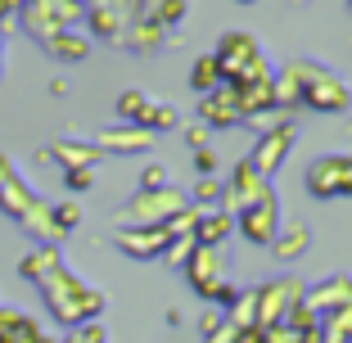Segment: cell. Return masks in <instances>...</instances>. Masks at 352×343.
<instances>
[{
    "instance_id": "40",
    "label": "cell",
    "mask_w": 352,
    "mask_h": 343,
    "mask_svg": "<svg viewBox=\"0 0 352 343\" xmlns=\"http://www.w3.org/2000/svg\"><path fill=\"white\" fill-rule=\"evenodd\" d=\"M348 14H352V0H348Z\"/></svg>"
},
{
    "instance_id": "5",
    "label": "cell",
    "mask_w": 352,
    "mask_h": 343,
    "mask_svg": "<svg viewBox=\"0 0 352 343\" xmlns=\"http://www.w3.org/2000/svg\"><path fill=\"white\" fill-rule=\"evenodd\" d=\"M307 294V285L298 276H285V280H271L262 289H253V325L271 330V325H285V312Z\"/></svg>"
},
{
    "instance_id": "26",
    "label": "cell",
    "mask_w": 352,
    "mask_h": 343,
    "mask_svg": "<svg viewBox=\"0 0 352 343\" xmlns=\"http://www.w3.org/2000/svg\"><path fill=\"white\" fill-rule=\"evenodd\" d=\"M145 100H149V95L145 91H122V95H118V122H135V113H140V109H145Z\"/></svg>"
},
{
    "instance_id": "20",
    "label": "cell",
    "mask_w": 352,
    "mask_h": 343,
    "mask_svg": "<svg viewBox=\"0 0 352 343\" xmlns=\"http://www.w3.org/2000/svg\"><path fill=\"white\" fill-rule=\"evenodd\" d=\"M54 267H63V253L54 249V244H41L36 253H28V258L19 262V276L23 280H45Z\"/></svg>"
},
{
    "instance_id": "23",
    "label": "cell",
    "mask_w": 352,
    "mask_h": 343,
    "mask_svg": "<svg viewBox=\"0 0 352 343\" xmlns=\"http://www.w3.org/2000/svg\"><path fill=\"white\" fill-rule=\"evenodd\" d=\"M0 343H59V339H54V334H45L41 325L32 321V316H23V321H19V330H14V334H5Z\"/></svg>"
},
{
    "instance_id": "19",
    "label": "cell",
    "mask_w": 352,
    "mask_h": 343,
    "mask_svg": "<svg viewBox=\"0 0 352 343\" xmlns=\"http://www.w3.org/2000/svg\"><path fill=\"white\" fill-rule=\"evenodd\" d=\"M45 50H50L59 63H82L86 54H91V36H82L77 27H68V32H59L54 41H45Z\"/></svg>"
},
{
    "instance_id": "36",
    "label": "cell",
    "mask_w": 352,
    "mask_h": 343,
    "mask_svg": "<svg viewBox=\"0 0 352 343\" xmlns=\"http://www.w3.org/2000/svg\"><path fill=\"white\" fill-rule=\"evenodd\" d=\"M5 54H10V41H5V27H0V77H5Z\"/></svg>"
},
{
    "instance_id": "35",
    "label": "cell",
    "mask_w": 352,
    "mask_h": 343,
    "mask_svg": "<svg viewBox=\"0 0 352 343\" xmlns=\"http://www.w3.org/2000/svg\"><path fill=\"white\" fill-rule=\"evenodd\" d=\"M19 10H23V0H0V27L10 19H19Z\"/></svg>"
},
{
    "instance_id": "27",
    "label": "cell",
    "mask_w": 352,
    "mask_h": 343,
    "mask_svg": "<svg viewBox=\"0 0 352 343\" xmlns=\"http://www.w3.org/2000/svg\"><path fill=\"white\" fill-rule=\"evenodd\" d=\"M195 249H199V244H195V235H181V239H172V244H167L163 262H167V267H186Z\"/></svg>"
},
{
    "instance_id": "6",
    "label": "cell",
    "mask_w": 352,
    "mask_h": 343,
    "mask_svg": "<svg viewBox=\"0 0 352 343\" xmlns=\"http://www.w3.org/2000/svg\"><path fill=\"white\" fill-rule=\"evenodd\" d=\"M302 186H307V195H316V199L352 195V154H321V158H311Z\"/></svg>"
},
{
    "instance_id": "8",
    "label": "cell",
    "mask_w": 352,
    "mask_h": 343,
    "mask_svg": "<svg viewBox=\"0 0 352 343\" xmlns=\"http://www.w3.org/2000/svg\"><path fill=\"white\" fill-rule=\"evenodd\" d=\"M235 226L244 230V239H249V244H258V249H271V239L280 235V195H276V186H271L267 195L258 199V203H249V208L239 212Z\"/></svg>"
},
{
    "instance_id": "32",
    "label": "cell",
    "mask_w": 352,
    "mask_h": 343,
    "mask_svg": "<svg viewBox=\"0 0 352 343\" xmlns=\"http://www.w3.org/2000/svg\"><path fill=\"white\" fill-rule=\"evenodd\" d=\"M208 135H212V131H208L204 122H190V126H186V145L199 154V149H208Z\"/></svg>"
},
{
    "instance_id": "17",
    "label": "cell",
    "mask_w": 352,
    "mask_h": 343,
    "mask_svg": "<svg viewBox=\"0 0 352 343\" xmlns=\"http://www.w3.org/2000/svg\"><path fill=\"white\" fill-rule=\"evenodd\" d=\"M230 230H235L230 217H221L217 208H212V212L199 208V221H195V244H199V249H221V239H226Z\"/></svg>"
},
{
    "instance_id": "2",
    "label": "cell",
    "mask_w": 352,
    "mask_h": 343,
    "mask_svg": "<svg viewBox=\"0 0 352 343\" xmlns=\"http://www.w3.org/2000/svg\"><path fill=\"white\" fill-rule=\"evenodd\" d=\"M36 289H41L45 307H50V316L59 325H91L95 316L104 312V294L95 289V285H86L77 271H68V262L63 267H54L45 280H36Z\"/></svg>"
},
{
    "instance_id": "31",
    "label": "cell",
    "mask_w": 352,
    "mask_h": 343,
    "mask_svg": "<svg viewBox=\"0 0 352 343\" xmlns=\"http://www.w3.org/2000/svg\"><path fill=\"white\" fill-rule=\"evenodd\" d=\"M59 343H109V334H104V325H77L73 334H68V339H59Z\"/></svg>"
},
{
    "instance_id": "14",
    "label": "cell",
    "mask_w": 352,
    "mask_h": 343,
    "mask_svg": "<svg viewBox=\"0 0 352 343\" xmlns=\"http://www.w3.org/2000/svg\"><path fill=\"white\" fill-rule=\"evenodd\" d=\"M163 41H176V36L158 19H131V23H126V32H122V45H126V50H135V54L158 50Z\"/></svg>"
},
{
    "instance_id": "25",
    "label": "cell",
    "mask_w": 352,
    "mask_h": 343,
    "mask_svg": "<svg viewBox=\"0 0 352 343\" xmlns=\"http://www.w3.org/2000/svg\"><path fill=\"white\" fill-rule=\"evenodd\" d=\"M50 217H54V226H59V235L82 226V208H77L73 199H68V203H50Z\"/></svg>"
},
{
    "instance_id": "1",
    "label": "cell",
    "mask_w": 352,
    "mask_h": 343,
    "mask_svg": "<svg viewBox=\"0 0 352 343\" xmlns=\"http://www.w3.org/2000/svg\"><path fill=\"white\" fill-rule=\"evenodd\" d=\"M276 109L285 113H298V109H311V113H348L352 109V91L348 82L325 68L316 59H294L285 73L276 77Z\"/></svg>"
},
{
    "instance_id": "21",
    "label": "cell",
    "mask_w": 352,
    "mask_h": 343,
    "mask_svg": "<svg viewBox=\"0 0 352 343\" xmlns=\"http://www.w3.org/2000/svg\"><path fill=\"white\" fill-rule=\"evenodd\" d=\"M217 86H226V82H221L217 59H212V54H199L195 68H190V91H195V95H212Z\"/></svg>"
},
{
    "instance_id": "10",
    "label": "cell",
    "mask_w": 352,
    "mask_h": 343,
    "mask_svg": "<svg viewBox=\"0 0 352 343\" xmlns=\"http://www.w3.org/2000/svg\"><path fill=\"white\" fill-rule=\"evenodd\" d=\"M113 244L126 253V258L149 262V258H163V253H167L172 235H167V226H118L113 230Z\"/></svg>"
},
{
    "instance_id": "24",
    "label": "cell",
    "mask_w": 352,
    "mask_h": 343,
    "mask_svg": "<svg viewBox=\"0 0 352 343\" xmlns=\"http://www.w3.org/2000/svg\"><path fill=\"white\" fill-rule=\"evenodd\" d=\"M285 325H289V330H298V334H307V330H321V321H316V312H311L307 302H294L289 312H285Z\"/></svg>"
},
{
    "instance_id": "7",
    "label": "cell",
    "mask_w": 352,
    "mask_h": 343,
    "mask_svg": "<svg viewBox=\"0 0 352 343\" xmlns=\"http://www.w3.org/2000/svg\"><path fill=\"white\" fill-rule=\"evenodd\" d=\"M294 140H298V126H294L289 118H276V122H271L267 131L258 135V145H253V154H249L253 172H258L262 181H271V177H276V172H280V163L289 158Z\"/></svg>"
},
{
    "instance_id": "3",
    "label": "cell",
    "mask_w": 352,
    "mask_h": 343,
    "mask_svg": "<svg viewBox=\"0 0 352 343\" xmlns=\"http://www.w3.org/2000/svg\"><path fill=\"white\" fill-rule=\"evenodd\" d=\"M190 208V195L176 186H163V190H140L135 199H126L118 208V226H163L172 221L176 212Z\"/></svg>"
},
{
    "instance_id": "34",
    "label": "cell",
    "mask_w": 352,
    "mask_h": 343,
    "mask_svg": "<svg viewBox=\"0 0 352 343\" xmlns=\"http://www.w3.org/2000/svg\"><path fill=\"white\" fill-rule=\"evenodd\" d=\"M14 177H19V167H14V158H10V154H0V190L10 186Z\"/></svg>"
},
{
    "instance_id": "28",
    "label": "cell",
    "mask_w": 352,
    "mask_h": 343,
    "mask_svg": "<svg viewBox=\"0 0 352 343\" xmlns=\"http://www.w3.org/2000/svg\"><path fill=\"white\" fill-rule=\"evenodd\" d=\"M221 199V181L217 177H204L195 186V195H190V203H195V208H204V203H217Z\"/></svg>"
},
{
    "instance_id": "16",
    "label": "cell",
    "mask_w": 352,
    "mask_h": 343,
    "mask_svg": "<svg viewBox=\"0 0 352 343\" xmlns=\"http://www.w3.org/2000/svg\"><path fill=\"white\" fill-rule=\"evenodd\" d=\"M100 158H104L100 149H95V145H82V140H63V145L41 149V163H63V172H68V167H95Z\"/></svg>"
},
{
    "instance_id": "37",
    "label": "cell",
    "mask_w": 352,
    "mask_h": 343,
    "mask_svg": "<svg viewBox=\"0 0 352 343\" xmlns=\"http://www.w3.org/2000/svg\"><path fill=\"white\" fill-rule=\"evenodd\" d=\"M50 95H68V77H54V82H50Z\"/></svg>"
},
{
    "instance_id": "33",
    "label": "cell",
    "mask_w": 352,
    "mask_h": 343,
    "mask_svg": "<svg viewBox=\"0 0 352 343\" xmlns=\"http://www.w3.org/2000/svg\"><path fill=\"white\" fill-rule=\"evenodd\" d=\"M195 172L199 177H217V154H212V149H199L195 154Z\"/></svg>"
},
{
    "instance_id": "38",
    "label": "cell",
    "mask_w": 352,
    "mask_h": 343,
    "mask_svg": "<svg viewBox=\"0 0 352 343\" xmlns=\"http://www.w3.org/2000/svg\"><path fill=\"white\" fill-rule=\"evenodd\" d=\"M298 343H325V334L321 330H307V334H298Z\"/></svg>"
},
{
    "instance_id": "39",
    "label": "cell",
    "mask_w": 352,
    "mask_h": 343,
    "mask_svg": "<svg viewBox=\"0 0 352 343\" xmlns=\"http://www.w3.org/2000/svg\"><path fill=\"white\" fill-rule=\"evenodd\" d=\"M235 5H258V0H235Z\"/></svg>"
},
{
    "instance_id": "30",
    "label": "cell",
    "mask_w": 352,
    "mask_h": 343,
    "mask_svg": "<svg viewBox=\"0 0 352 343\" xmlns=\"http://www.w3.org/2000/svg\"><path fill=\"white\" fill-rule=\"evenodd\" d=\"M63 186L73 190V195L91 190V186H95V167H68V172H63Z\"/></svg>"
},
{
    "instance_id": "18",
    "label": "cell",
    "mask_w": 352,
    "mask_h": 343,
    "mask_svg": "<svg viewBox=\"0 0 352 343\" xmlns=\"http://www.w3.org/2000/svg\"><path fill=\"white\" fill-rule=\"evenodd\" d=\"M131 126H140V131L158 135V131H172V126H181V113H176L172 104H163V100H145V109L135 113Z\"/></svg>"
},
{
    "instance_id": "29",
    "label": "cell",
    "mask_w": 352,
    "mask_h": 343,
    "mask_svg": "<svg viewBox=\"0 0 352 343\" xmlns=\"http://www.w3.org/2000/svg\"><path fill=\"white\" fill-rule=\"evenodd\" d=\"M172 186V172H167L163 163H145V172H140V190H163Z\"/></svg>"
},
{
    "instance_id": "12",
    "label": "cell",
    "mask_w": 352,
    "mask_h": 343,
    "mask_svg": "<svg viewBox=\"0 0 352 343\" xmlns=\"http://www.w3.org/2000/svg\"><path fill=\"white\" fill-rule=\"evenodd\" d=\"M199 122H204L208 131H226V126H239L235 86H217L212 95H199Z\"/></svg>"
},
{
    "instance_id": "11",
    "label": "cell",
    "mask_w": 352,
    "mask_h": 343,
    "mask_svg": "<svg viewBox=\"0 0 352 343\" xmlns=\"http://www.w3.org/2000/svg\"><path fill=\"white\" fill-rule=\"evenodd\" d=\"M154 140H158V135L140 131V126H131V122H118V126L95 131L91 145L100 149V154H149V149H154Z\"/></svg>"
},
{
    "instance_id": "4",
    "label": "cell",
    "mask_w": 352,
    "mask_h": 343,
    "mask_svg": "<svg viewBox=\"0 0 352 343\" xmlns=\"http://www.w3.org/2000/svg\"><path fill=\"white\" fill-rule=\"evenodd\" d=\"M190 276V285H195L199 298L217 302V307H235L239 289L226 280V262H221V249H195L190 253V262L181 267Z\"/></svg>"
},
{
    "instance_id": "9",
    "label": "cell",
    "mask_w": 352,
    "mask_h": 343,
    "mask_svg": "<svg viewBox=\"0 0 352 343\" xmlns=\"http://www.w3.org/2000/svg\"><path fill=\"white\" fill-rule=\"evenodd\" d=\"M258 54H262V45H258L253 32H226V36L217 41V50H212V59H217V68H221V82L230 86Z\"/></svg>"
},
{
    "instance_id": "13",
    "label": "cell",
    "mask_w": 352,
    "mask_h": 343,
    "mask_svg": "<svg viewBox=\"0 0 352 343\" xmlns=\"http://www.w3.org/2000/svg\"><path fill=\"white\" fill-rule=\"evenodd\" d=\"M302 302H307L311 312H316V321H330L334 312L352 307V276H334V280L316 285L311 294H302Z\"/></svg>"
},
{
    "instance_id": "22",
    "label": "cell",
    "mask_w": 352,
    "mask_h": 343,
    "mask_svg": "<svg viewBox=\"0 0 352 343\" xmlns=\"http://www.w3.org/2000/svg\"><path fill=\"white\" fill-rule=\"evenodd\" d=\"M321 334H325V343H352V307H343L330 321H321Z\"/></svg>"
},
{
    "instance_id": "15",
    "label": "cell",
    "mask_w": 352,
    "mask_h": 343,
    "mask_svg": "<svg viewBox=\"0 0 352 343\" xmlns=\"http://www.w3.org/2000/svg\"><path fill=\"white\" fill-rule=\"evenodd\" d=\"M307 249H311L307 221H280V235L271 239V253H276L280 262H294V258H302Z\"/></svg>"
}]
</instances>
